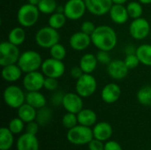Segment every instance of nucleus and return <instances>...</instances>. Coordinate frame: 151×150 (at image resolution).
Returning <instances> with one entry per match:
<instances>
[{
  "instance_id": "nucleus-1",
  "label": "nucleus",
  "mask_w": 151,
  "mask_h": 150,
  "mask_svg": "<svg viewBox=\"0 0 151 150\" xmlns=\"http://www.w3.org/2000/svg\"><path fill=\"white\" fill-rule=\"evenodd\" d=\"M90 36L93 45L99 50L111 51L118 43L117 33L111 27L107 25L96 27Z\"/></svg>"
},
{
  "instance_id": "nucleus-2",
  "label": "nucleus",
  "mask_w": 151,
  "mask_h": 150,
  "mask_svg": "<svg viewBox=\"0 0 151 150\" xmlns=\"http://www.w3.org/2000/svg\"><path fill=\"white\" fill-rule=\"evenodd\" d=\"M42 62L43 60L40 53L33 50H28L20 54L17 64L24 73H27L41 69Z\"/></svg>"
},
{
  "instance_id": "nucleus-3",
  "label": "nucleus",
  "mask_w": 151,
  "mask_h": 150,
  "mask_svg": "<svg viewBox=\"0 0 151 150\" xmlns=\"http://www.w3.org/2000/svg\"><path fill=\"white\" fill-rule=\"evenodd\" d=\"M40 11L36 5L29 3L21 5L17 12V21L23 27H31L39 19Z\"/></svg>"
},
{
  "instance_id": "nucleus-4",
  "label": "nucleus",
  "mask_w": 151,
  "mask_h": 150,
  "mask_svg": "<svg viewBox=\"0 0 151 150\" xmlns=\"http://www.w3.org/2000/svg\"><path fill=\"white\" fill-rule=\"evenodd\" d=\"M66 139L73 145H88L94 139L93 129L79 124L68 130Z\"/></svg>"
},
{
  "instance_id": "nucleus-5",
  "label": "nucleus",
  "mask_w": 151,
  "mask_h": 150,
  "mask_svg": "<svg viewBox=\"0 0 151 150\" xmlns=\"http://www.w3.org/2000/svg\"><path fill=\"white\" fill-rule=\"evenodd\" d=\"M59 34L57 29L49 25L41 27L35 34V40L36 44L42 49H50L53 45L59 42Z\"/></svg>"
},
{
  "instance_id": "nucleus-6",
  "label": "nucleus",
  "mask_w": 151,
  "mask_h": 150,
  "mask_svg": "<svg viewBox=\"0 0 151 150\" xmlns=\"http://www.w3.org/2000/svg\"><path fill=\"white\" fill-rule=\"evenodd\" d=\"M3 97L5 104L12 109H19L26 103V94L16 85H11L5 88L3 93Z\"/></svg>"
},
{
  "instance_id": "nucleus-7",
  "label": "nucleus",
  "mask_w": 151,
  "mask_h": 150,
  "mask_svg": "<svg viewBox=\"0 0 151 150\" xmlns=\"http://www.w3.org/2000/svg\"><path fill=\"white\" fill-rule=\"evenodd\" d=\"M97 88V81L91 73H84L76 80L75 92L82 98H88L93 95Z\"/></svg>"
},
{
  "instance_id": "nucleus-8",
  "label": "nucleus",
  "mask_w": 151,
  "mask_h": 150,
  "mask_svg": "<svg viewBox=\"0 0 151 150\" xmlns=\"http://www.w3.org/2000/svg\"><path fill=\"white\" fill-rule=\"evenodd\" d=\"M20 54L19 46L12 44L9 41L2 42L0 43V65L3 67L17 64Z\"/></svg>"
},
{
  "instance_id": "nucleus-9",
  "label": "nucleus",
  "mask_w": 151,
  "mask_h": 150,
  "mask_svg": "<svg viewBox=\"0 0 151 150\" xmlns=\"http://www.w3.org/2000/svg\"><path fill=\"white\" fill-rule=\"evenodd\" d=\"M41 72L44 74L45 77L58 79L64 75L65 72V66L63 61L55 59L50 57V58L43 60L41 66Z\"/></svg>"
},
{
  "instance_id": "nucleus-10",
  "label": "nucleus",
  "mask_w": 151,
  "mask_h": 150,
  "mask_svg": "<svg viewBox=\"0 0 151 150\" xmlns=\"http://www.w3.org/2000/svg\"><path fill=\"white\" fill-rule=\"evenodd\" d=\"M150 32V24L147 19L140 17L133 19L129 25V34L135 40H143L147 38Z\"/></svg>"
},
{
  "instance_id": "nucleus-11",
  "label": "nucleus",
  "mask_w": 151,
  "mask_h": 150,
  "mask_svg": "<svg viewBox=\"0 0 151 150\" xmlns=\"http://www.w3.org/2000/svg\"><path fill=\"white\" fill-rule=\"evenodd\" d=\"M87 11L84 0H68L64 5V13L67 19L78 20L81 19Z\"/></svg>"
},
{
  "instance_id": "nucleus-12",
  "label": "nucleus",
  "mask_w": 151,
  "mask_h": 150,
  "mask_svg": "<svg viewBox=\"0 0 151 150\" xmlns=\"http://www.w3.org/2000/svg\"><path fill=\"white\" fill-rule=\"evenodd\" d=\"M45 76L42 72L35 71L25 73L22 80L24 88L27 91H40L44 87Z\"/></svg>"
},
{
  "instance_id": "nucleus-13",
  "label": "nucleus",
  "mask_w": 151,
  "mask_h": 150,
  "mask_svg": "<svg viewBox=\"0 0 151 150\" xmlns=\"http://www.w3.org/2000/svg\"><path fill=\"white\" fill-rule=\"evenodd\" d=\"M62 106L67 112L78 114L83 109V100L82 97L76 92L65 93L63 99Z\"/></svg>"
},
{
  "instance_id": "nucleus-14",
  "label": "nucleus",
  "mask_w": 151,
  "mask_h": 150,
  "mask_svg": "<svg viewBox=\"0 0 151 150\" xmlns=\"http://www.w3.org/2000/svg\"><path fill=\"white\" fill-rule=\"evenodd\" d=\"M87 11L96 16H104L109 13L113 5L112 0H84Z\"/></svg>"
},
{
  "instance_id": "nucleus-15",
  "label": "nucleus",
  "mask_w": 151,
  "mask_h": 150,
  "mask_svg": "<svg viewBox=\"0 0 151 150\" xmlns=\"http://www.w3.org/2000/svg\"><path fill=\"white\" fill-rule=\"evenodd\" d=\"M129 69L124 60L114 59L107 65V72L109 76L115 80H124L128 74Z\"/></svg>"
},
{
  "instance_id": "nucleus-16",
  "label": "nucleus",
  "mask_w": 151,
  "mask_h": 150,
  "mask_svg": "<svg viewBox=\"0 0 151 150\" xmlns=\"http://www.w3.org/2000/svg\"><path fill=\"white\" fill-rule=\"evenodd\" d=\"M91 43V36L82 31H79L73 34L69 39L70 47L76 51L85 50L89 47Z\"/></svg>"
},
{
  "instance_id": "nucleus-17",
  "label": "nucleus",
  "mask_w": 151,
  "mask_h": 150,
  "mask_svg": "<svg viewBox=\"0 0 151 150\" xmlns=\"http://www.w3.org/2000/svg\"><path fill=\"white\" fill-rule=\"evenodd\" d=\"M121 96V88L120 87L114 82L106 84L101 91L102 100L108 104L115 103L119 100Z\"/></svg>"
},
{
  "instance_id": "nucleus-18",
  "label": "nucleus",
  "mask_w": 151,
  "mask_h": 150,
  "mask_svg": "<svg viewBox=\"0 0 151 150\" xmlns=\"http://www.w3.org/2000/svg\"><path fill=\"white\" fill-rule=\"evenodd\" d=\"M110 18L111 19L118 25H124L127 22L128 19L130 18L127 12V6L124 4H113L110 11Z\"/></svg>"
},
{
  "instance_id": "nucleus-19",
  "label": "nucleus",
  "mask_w": 151,
  "mask_h": 150,
  "mask_svg": "<svg viewBox=\"0 0 151 150\" xmlns=\"http://www.w3.org/2000/svg\"><path fill=\"white\" fill-rule=\"evenodd\" d=\"M17 150H39V141L36 135L25 133L17 140Z\"/></svg>"
},
{
  "instance_id": "nucleus-20",
  "label": "nucleus",
  "mask_w": 151,
  "mask_h": 150,
  "mask_svg": "<svg viewBox=\"0 0 151 150\" xmlns=\"http://www.w3.org/2000/svg\"><path fill=\"white\" fill-rule=\"evenodd\" d=\"M93 134L95 139L102 141H107L111 138L113 134V129L111 125L108 122H98L93 127Z\"/></svg>"
},
{
  "instance_id": "nucleus-21",
  "label": "nucleus",
  "mask_w": 151,
  "mask_h": 150,
  "mask_svg": "<svg viewBox=\"0 0 151 150\" xmlns=\"http://www.w3.org/2000/svg\"><path fill=\"white\" fill-rule=\"evenodd\" d=\"M22 73L23 72L18 65V64H12L3 66L1 72L2 78L4 79V80L11 83L18 81L21 78Z\"/></svg>"
},
{
  "instance_id": "nucleus-22",
  "label": "nucleus",
  "mask_w": 151,
  "mask_h": 150,
  "mask_svg": "<svg viewBox=\"0 0 151 150\" xmlns=\"http://www.w3.org/2000/svg\"><path fill=\"white\" fill-rule=\"evenodd\" d=\"M97 64H98V60L96 55L92 53H86L81 57L79 65L81 66L84 73L92 74V72L96 69Z\"/></svg>"
},
{
  "instance_id": "nucleus-23",
  "label": "nucleus",
  "mask_w": 151,
  "mask_h": 150,
  "mask_svg": "<svg viewBox=\"0 0 151 150\" xmlns=\"http://www.w3.org/2000/svg\"><path fill=\"white\" fill-rule=\"evenodd\" d=\"M77 118H78V122L80 125L88 126V127L94 126L97 121V115L91 109H84L83 108L77 114Z\"/></svg>"
},
{
  "instance_id": "nucleus-24",
  "label": "nucleus",
  "mask_w": 151,
  "mask_h": 150,
  "mask_svg": "<svg viewBox=\"0 0 151 150\" xmlns=\"http://www.w3.org/2000/svg\"><path fill=\"white\" fill-rule=\"evenodd\" d=\"M26 103L36 110H39L46 106L47 100L40 91H30L26 94Z\"/></svg>"
},
{
  "instance_id": "nucleus-25",
  "label": "nucleus",
  "mask_w": 151,
  "mask_h": 150,
  "mask_svg": "<svg viewBox=\"0 0 151 150\" xmlns=\"http://www.w3.org/2000/svg\"><path fill=\"white\" fill-rule=\"evenodd\" d=\"M37 110L30 104L25 103L18 109V117L22 119L26 124L35 121L36 119Z\"/></svg>"
},
{
  "instance_id": "nucleus-26",
  "label": "nucleus",
  "mask_w": 151,
  "mask_h": 150,
  "mask_svg": "<svg viewBox=\"0 0 151 150\" xmlns=\"http://www.w3.org/2000/svg\"><path fill=\"white\" fill-rule=\"evenodd\" d=\"M26 40V31L23 27H15L11 29L8 34V41L16 46H20Z\"/></svg>"
},
{
  "instance_id": "nucleus-27",
  "label": "nucleus",
  "mask_w": 151,
  "mask_h": 150,
  "mask_svg": "<svg viewBox=\"0 0 151 150\" xmlns=\"http://www.w3.org/2000/svg\"><path fill=\"white\" fill-rule=\"evenodd\" d=\"M13 135L8 127H2L0 129V149L9 150L12 148L14 142Z\"/></svg>"
},
{
  "instance_id": "nucleus-28",
  "label": "nucleus",
  "mask_w": 151,
  "mask_h": 150,
  "mask_svg": "<svg viewBox=\"0 0 151 150\" xmlns=\"http://www.w3.org/2000/svg\"><path fill=\"white\" fill-rule=\"evenodd\" d=\"M137 55L142 65L151 66V44H142L136 49Z\"/></svg>"
},
{
  "instance_id": "nucleus-29",
  "label": "nucleus",
  "mask_w": 151,
  "mask_h": 150,
  "mask_svg": "<svg viewBox=\"0 0 151 150\" xmlns=\"http://www.w3.org/2000/svg\"><path fill=\"white\" fill-rule=\"evenodd\" d=\"M66 19L67 18L64 12L55 11L54 13L50 15L49 19H48V24L50 27L58 30L65 25Z\"/></svg>"
},
{
  "instance_id": "nucleus-30",
  "label": "nucleus",
  "mask_w": 151,
  "mask_h": 150,
  "mask_svg": "<svg viewBox=\"0 0 151 150\" xmlns=\"http://www.w3.org/2000/svg\"><path fill=\"white\" fill-rule=\"evenodd\" d=\"M51 118H52V111L50 108L45 106L43 108L37 110L35 121L39 124V126H47L51 121Z\"/></svg>"
},
{
  "instance_id": "nucleus-31",
  "label": "nucleus",
  "mask_w": 151,
  "mask_h": 150,
  "mask_svg": "<svg viewBox=\"0 0 151 150\" xmlns=\"http://www.w3.org/2000/svg\"><path fill=\"white\" fill-rule=\"evenodd\" d=\"M137 101L143 106H151V86H145L139 89L136 95Z\"/></svg>"
},
{
  "instance_id": "nucleus-32",
  "label": "nucleus",
  "mask_w": 151,
  "mask_h": 150,
  "mask_svg": "<svg viewBox=\"0 0 151 150\" xmlns=\"http://www.w3.org/2000/svg\"><path fill=\"white\" fill-rule=\"evenodd\" d=\"M58 6V5L56 0H41L37 5L40 12L47 15H50L57 11Z\"/></svg>"
},
{
  "instance_id": "nucleus-33",
  "label": "nucleus",
  "mask_w": 151,
  "mask_h": 150,
  "mask_svg": "<svg viewBox=\"0 0 151 150\" xmlns=\"http://www.w3.org/2000/svg\"><path fill=\"white\" fill-rule=\"evenodd\" d=\"M127 12H128L129 17L132 18L133 19L142 17V15L143 13L142 4L140 3L139 1L129 2L127 5Z\"/></svg>"
},
{
  "instance_id": "nucleus-34",
  "label": "nucleus",
  "mask_w": 151,
  "mask_h": 150,
  "mask_svg": "<svg viewBox=\"0 0 151 150\" xmlns=\"http://www.w3.org/2000/svg\"><path fill=\"white\" fill-rule=\"evenodd\" d=\"M50 54L51 57L63 61L66 57V49L64 45L58 42L50 49Z\"/></svg>"
},
{
  "instance_id": "nucleus-35",
  "label": "nucleus",
  "mask_w": 151,
  "mask_h": 150,
  "mask_svg": "<svg viewBox=\"0 0 151 150\" xmlns=\"http://www.w3.org/2000/svg\"><path fill=\"white\" fill-rule=\"evenodd\" d=\"M62 125L65 128H66L68 130L76 126L77 125H79L77 114L71 113V112L65 113L62 118Z\"/></svg>"
},
{
  "instance_id": "nucleus-36",
  "label": "nucleus",
  "mask_w": 151,
  "mask_h": 150,
  "mask_svg": "<svg viewBox=\"0 0 151 150\" xmlns=\"http://www.w3.org/2000/svg\"><path fill=\"white\" fill-rule=\"evenodd\" d=\"M8 128L10 131L15 135V134H19L25 128V122L20 119L19 117L12 118L8 126Z\"/></svg>"
},
{
  "instance_id": "nucleus-37",
  "label": "nucleus",
  "mask_w": 151,
  "mask_h": 150,
  "mask_svg": "<svg viewBox=\"0 0 151 150\" xmlns=\"http://www.w3.org/2000/svg\"><path fill=\"white\" fill-rule=\"evenodd\" d=\"M124 61H125V64L127 65V66L128 67L129 70L138 67V65L141 64V62H140V60H139V58L135 53L126 55Z\"/></svg>"
},
{
  "instance_id": "nucleus-38",
  "label": "nucleus",
  "mask_w": 151,
  "mask_h": 150,
  "mask_svg": "<svg viewBox=\"0 0 151 150\" xmlns=\"http://www.w3.org/2000/svg\"><path fill=\"white\" fill-rule=\"evenodd\" d=\"M58 79L55 78H50V77H45L44 80V87L43 88H45L48 91H51L54 92L58 89Z\"/></svg>"
},
{
  "instance_id": "nucleus-39",
  "label": "nucleus",
  "mask_w": 151,
  "mask_h": 150,
  "mask_svg": "<svg viewBox=\"0 0 151 150\" xmlns=\"http://www.w3.org/2000/svg\"><path fill=\"white\" fill-rule=\"evenodd\" d=\"M110 51H105V50H99L96 53V58L98 60V63L102 65H109L111 61V55L109 53Z\"/></svg>"
},
{
  "instance_id": "nucleus-40",
  "label": "nucleus",
  "mask_w": 151,
  "mask_h": 150,
  "mask_svg": "<svg viewBox=\"0 0 151 150\" xmlns=\"http://www.w3.org/2000/svg\"><path fill=\"white\" fill-rule=\"evenodd\" d=\"M64 95H65V94H64L62 91H59V90L57 89L56 91H54L53 95H51V98H50L51 103H52L54 106L62 105V103H63V99H64Z\"/></svg>"
},
{
  "instance_id": "nucleus-41",
  "label": "nucleus",
  "mask_w": 151,
  "mask_h": 150,
  "mask_svg": "<svg viewBox=\"0 0 151 150\" xmlns=\"http://www.w3.org/2000/svg\"><path fill=\"white\" fill-rule=\"evenodd\" d=\"M96 27L95 26V24L92 21L86 20V21L82 22V24L81 26V31H82V32H84V33L91 35L93 34V32L95 31Z\"/></svg>"
},
{
  "instance_id": "nucleus-42",
  "label": "nucleus",
  "mask_w": 151,
  "mask_h": 150,
  "mask_svg": "<svg viewBox=\"0 0 151 150\" xmlns=\"http://www.w3.org/2000/svg\"><path fill=\"white\" fill-rule=\"evenodd\" d=\"M39 126H40L39 124L35 120L32 121V122H29V123H27V125L25 126L26 133L36 135V133H38V130H39Z\"/></svg>"
},
{
  "instance_id": "nucleus-43",
  "label": "nucleus",
  "mask_w": 151,
  "mask_h": 150,
  "mask_svg": "<svg viewBox=\"0 0 151 150\" xmlns=\"http://www.w3.org/2000/svg\"><path fill=\"white\" fill-rule=\"evenodd\" d=\"M104 141H99L97 139H93L88 144V150H104V144L103 143Z\"/></svg>"
},
{
  "instance_id": "nucleus-44",
  "label": "nucleus",
  "mask_w": 151,
  "mask_h": 150,
  "mask_svg": "<svg viewBox=\"0 0 151 150\" xmlns=\"http://www.w3.org/2000/svg\"><path fill=\"white\" fill-rule=\"evenodd\" d=\"M104 150H123L120 144L115 141H107L104 144Z\"/></svg>"
},
{
  "instance_id": "nucleus-45",
  "label": "nucleus",
  "mask_w": 151,
  "mask_h": 150,
  "mask_svg": "<svg viewBox=\"0 0 151 150\" xmlns=\"http://www.w3.org/2000/svg\"><path fill=\"white\" fill-rule=\"evenodd\" d=\"M84 74L82 69L81 68V66H73L72 67V69L70 70V75L73 79L74 80H78L80 77H81Z\"/></svg>"
},
{
  "instance_id": "nucleus-46",
  "label": "nucleus",
  "mask_w": 151,
  "mask_h": 150,
  "mask_svg": "<svg viewBox=\"0 0 151 150\" xmlns=\"http://www.w3.org/2000/svg\"><path fill=\"white\" fill-rule=\"evenodd\" d=\"M136 52V49H134L133 46H127L126 48V55L128 54H134Z\"/></svg>"
},
{
  "instance_id": "nucleus-47",
  "label": "nucleus",
  "mask_w": 151,
  "mask_h": 150,
  "mask_svg": "<svg viewBox=\"0 0 151 150\" xmlns=\"http://www.w3.org/2000/svg\"><path fill=\"white\" fill-rule=\"evenodd\" d=\"M41 2V0H27V3L31 4H34V5H38V4Z\"/></svg>"
},
{
  "instance_id": "nucleus-48",
  "label": "nucleus",
  "mask_w": 151,
  "mask_h": 150,
  "mask_svg": "<svg viewBox=\"0 0 151 150\" xmlns=\"http://www.w3.org/2000/svg\"><path fill=\"white\" fill-rule=\"evenodd\" d=\"M113 4H126L128 0H112Z\"/></svg>"
},
{
  "instance_id": "nucleus-49",
  "label": "nucleus",
  "mask_w": 151,
  "mask_h": 150,
  "mask_svg": "<svg viewBox=\"0 0 151 150\" xmlns=\"http://www.w3.org/2000/svg\"><path fill=\"white\" fill-rule=\"evenodd\" d=\"M140 3H142V4H150L151 0H138Z\"/></svg>"
}]
</instances>
